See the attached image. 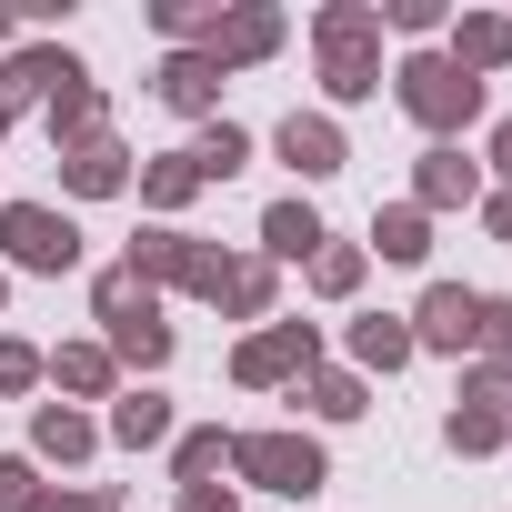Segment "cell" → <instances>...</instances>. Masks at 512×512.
Listing matches in <instances>:
<instances>
[{
  "label": "cell",
  "mask_w": 512,
  "mask_h": 512,
  "mask_svg": "<svg viewBox=\"0 0 512 512\" xmlns=\"http://www.w3.org/2000/svg\"><path fill=\"white\" fill-rule=\"evenodd\" d=\"M392 81H402V111H412L422 131H462V121L482 111V81H472L462 61H442V51H412Z\"/></svg>",
  "instance_id": "obj_1"
},
{
  "label": "cell",
  "mask_w": 512,
  "mask_h": 512,
  "mask_svg": "<svg viewBox=\"0 0 512 512\" xmlns=\"http://www.w3.org/2000/svg\"><path fill=\"white\" fill-rule=\"evenodd\" d=\"M0 251H11L21 272H71L81 262V221L51 211V201H11L0 211Z\"/></svg>",
  "instance_id": "obj_2"
},
{
  "label": "cell",
  "mask_w": 512,
  "mask_h": 512,
  "mask_svg": "<svg viewBox=\"0 0 512 512\" xmlns=\"http://www.w3.org/2000/svg\"><path fill=\"white\" fill-rule=\"evenodd\" d=\"M231 462H241V482H262V492H322V442L312 432H241Z\"/></svg>",
  "instance_id": "obj_3"
},
{
  "label": "cell",
  "mask_w": 512,
  "mask_h": 512,
  "mask_svg": "<svg viewBox=\"0 0 512 512\" xmlns=\"http://www.w3.org/2000/svg\"><path fill=\"white\" fill-rule=\"evenodd\" d=\"M472 312H482V292L432 282V292H422V312H412V352H462V342H472Z\"/></svg>",
  "instance_id": "obj_4"
},
{
  "label": "cell",
  "mask_w": 512,
  "mask_h": 512,
  "mask_svg": "<svg viewBox=\"0 0 512 512\" xmlns=\"http://www.w3.org/2000/svg\"><path fill=\"white\" fill-rule=\"evenodd\" d=\"M221 81H231V71H221L211 51H171V61H161V101H171V111H221Z\"/></svg>",
  "instance_id": "obj_5"
},
{
  "label": "cell",
  "mask_w": 512,
  "mask_h": 512,
  "mask_svg": "<svg viewBox=\"0 0 512 512\" xmlns=\"http://www.w3.org/2000/svg\"><path fill=\"white\" fill-rule=\"evenodd\" d=\"M282 161H292L302 181H332V171H342V131H332L322 111H292V121H282Z\"/></svg>",
  "instance_id": "obj_6"
},
{
  "label": "cell",
  "mask_w": 512,
  "mask_h": 512,
  "mask_svg": "<svg viewBox=\"0 0 512 512\" xmlns=\"http://www.w3.org/2000/svg\"><path fill=\"white\" fill-rule=\"evenodd\" d=\"M282 372H312V322H282L262 342H241V382H282Z\"/></svg>",
  "instance_id": "obj_7"
},
{
  "label": "cell",
  "mask_w": 512,
  "mask_h": 512,
  "mask_svg": "<svg viewBox=\"0 0 512 512\" xmlns=\"http://www.w3.org/2000/svg\"><path fill=\"white\" fill-rule=\"evenodd\" d=\"M262 51H282V21H272V11H231V21L211 11V61H221V71H231V61H262Z\"/></svg>",
  "instance_id": "obj_8"
},
{
  "label": "cell",
  "mask_w": 512,
  "mask_h": 512,
  "mask_svg": "<svg viewBox=\"0 0 512 512\" xmlns=\"http://www.w3.org/2000/svg\"><path fill=\"white\" fill-rule=\"evenodd\" d=\"M71 81H81V61H71V51H21L11 71H0V111H21L31 91H71Z\"/></svg>",
  "instance_id": "obj_9"
},
{
  "label": "cell",
  "mask_w": 512,
  "mask_h": 512,
  "mask_svg": "<svg viewBox=\"0 0 512 512\" xmlns=\"http://www.w3.org/2000/svg\"><path fill=\"white\" fill-rule=\"evenodd\" d=\"M482 181H472V161L462 151H422V191H412V211L432 221V211H452V201H472Z\"/></svg>",
  "instance_id": "obj_10"
},
{
  "label": "cell",
  "mask_w": 512,
  "mask_h": 512,
  "mask_svg": "<svg viewBox=\"0 0 512 512\" xmlns=\"http://www.w3.org/2000/svg\"><path fill=\"white\" fill-rule=\"evenodd\" d=\"M262 241L282 251V262H312V251H322V211L312 201H272L262 211Z\"/></svg>",
  "instance_id": "obj_11"
},
{
  "label": "cell",
  "mask_w": 512,
  "mask_h": 512,
  "mask_svg": "<svg viewBox=\"0 0 512 512\" xmlns=\"http://www.w3.org/2000/svg\"><path fill=\"white\" fill-rule=\"evenodd\" d=\"M61 181L101 201V191H121V181H131V161H121V141H81V151H61Z\"/></svg>",
  "instance_id": "obj_12"
},
{
  "label": "cell",
  "mask_w": 512,
  "mask_h": 512,
  "mask_svg": "<svg viewBox=\"0 0 512 512\" xmlns=\"http://www.w3.org/2000/svg\"><path fill=\"white\" fill-rule=\"evenodd\" d=\"M352 362H362V372H402V362H412V322H392V312L352 322Z\"/></svg>",
  "instance_id": "obj_13"
},
{
  "label": "cell",
  "mask_w": 512,
  "mask_h": 512,
  "mask_svg": "<svg viewBox=\"0 0 512 512\" xmlns=\"http://www.w3.org/2000/svg\"><path fill=\"white\" fill-rule=\"evenodd\" d=\"M111 442H131V452L171 442V402H161V392H121V402H111Z\"/></svg>",
  "instance_id": "obj_14"
},
{
  "label": "cell",
  "mask_w": 512,
  "mask_h": 512,
  "mask_svg": "<svg viewBox=\"0 0 512 512\" xmlns=\"http://www.w3.org/2000/svg\"><path fill=\"white\" fill-rule=\"evenodd\" d=\"M372 251H382V262H422V251H432V221H422L412 201H392V211H372Z\"/></svg>",
  "instance_id": "obj_15"
},
{
  "label": "cell",
  "mask_w": 512,
  "mask_h": 512,
  "mask_svg": "<svg viewBox=\"0 0 512 512\" xmlns=\"http://www.w3.org/2000/svg\"><path fill=\"white\" fill-rule=\"evenodd\" d=\"M91 302H101V322H111V332H121V322H151V312H161V302H151V282H141L131 262H121V272H101V292H91Z\"/></svg>",
  "instance_id": "obj_16"
},
{
  "label": "cell",
  "mask_w": 512,
  "mask_h": 512,
  "mask_svg": "<svg viewBox=\"0 0 512 512\" xmlns=\"http://www.w3.org/2000/svg\"><path fill=\"white\" fill-rule=\"evenodd\" d=\"M442 61H462V71H472V81H482V71H492V61H512V21H462V31H452V51H442Z\"/></svg>",
  "instance_id": "obj_17"
},
{
  "label": "cell",
  "mask_w": 512,
  "mask_h": 512,
  "mask_svg": "<svg viewBox=\"0 0 512 512\" xmlns=\"http://www.w3.org/2000/svg\"><path fill=\"white\" fill-rule=\"evenodd\" d=\"M51 141H71V151H81V141H101V91H81V81H71V91H51Z\"/></svg>",
  "instance_id": "obj_18"
},
{
  "label": "cell",
  "mask_w": 512,
  "mask_h": 512,
  "mask_svg": "<svg viewBox=\"0 0 512 512\" xmlns=\"http://www.w3.org/2000/svg\"><path fill=\"white\" fill-rule=\"evenodd\" d=\"M241 161H251V131H241V121H211V131H201V151H191V171H201V181H231Z\"/></svg>",
  "instance_id": "obj_19"
},
{
  "label": "cell",
  "mask_w": 512,
  "mask_h": 512,
  "mask_svg": "<svg viewBox=\"0 0 512 512\" xmlns=\"http://www.w3.org/2000/svg\"><path fill=\"white\" fill-rule=\"evenodd\" d=\"M322 81H332V101H372V91H382V71L362 61V41H342V51H322Z\"/></svg>",
  "instance_id": "obj_20"
},
{
  "label": "cell",
  "mask_w": 512,
  "mask_h": 512,
  "mask_svg": "<svg viewBox=\"0 0 512 512\" xmlns=\"http://www.w3.org/2000/svg\"><path fill=\"white\" fill-rule=\"evenodd\" d=\"M51 382L61 392H111V352L101 342H71V352H51Z\"/></svg>",
  "instance_id": "obj_21"
},
{
  "label": "cell",
  "mask_w": 512,
  "mask_h": 512,
  "mask_svg": "<svg viewBox=\"0 0 512 512\" xmlns=\"http://www.w3.org/2000/svg\"><path fill=\"white\" fill-rule=\"evenodd\" d=\"M31 442H41V452H51V462H81V452H91V442H101V432H91V422H81V412H61V402H51V412H41V422H31Z\"/></svg>",
  "instance_id": "obj_22"
},
{
  "label": "cell",
  "mask_w": 512,
  "mask_h": 512,
  "mask_svg": "<svg viewBox=\"0 0 512 512\" xmlns=\"http://www.w3.org/2000/svg\"><path fill=\"white\" fill-rule=\"evenodd\" d=\"M312 292H332V302L362 292V251H352V241H322V251H312Z\"/></svg>",
  "instance_id": "obj_23"
},
{
  "label": "cell",
  "mask_w": 512,
  "mask_h": 512,
  "mask_svg": "<svg viewBox=\"0 0 512 512\" xmlns=\"http://www.w3.org/2000/svg\"><path fill=\"white\" fill-rule=\"evenodd\" d=\"M111 352H121V362H171V322H161V312H151V322H121Z\"/></svg>",
  "instance_id": "obj_24"
},
{
  "label": "cell",
  "mask_w": 512,
  "mask_h": 512,
  "mask_svg": "<svg viewBox=\"0 0 512 512\" xmlns=\"http://www.w3.org/2000/svg\"><path fill=\"white\" fill-rule=\"evenodd\" d=\"M302 402H312L322 422H352V412H362V382H352V372H322V382H302Z\"/></svg>",
  "instance_id": "obj_25"
},
{
  "label": "cell",
  "mask_w": 512,
  "mask_h": 512,
  "mask_svg": "<svg viewBox=\"0 0 512 512\" xmlns=\"http://www.w3.org/2000/svg\"><path fill=\"white\" fill-rule=\"evenodd\" d=\"M211 462H231V432H181V452H171V472H181V492L211 472Z\"/></svg>",
  "instance_id": "obj_26"
},
{
  "label": "cell",
  "mask_w": 512,
  "mask_h": 512,
  "mask_svg": "<svg viewBox=\"0 0 512 512\" xmlns=\"http://www.w3.org/2000/svg\"><path fill=\"white\" fill-rule=\"evenodd\" d=\"M141 191H151L161 211H171V201H191V191H201V171H191V151H171V161H151V181H141Z\"/></svg>",
  "instance_id": "obj_27"
},
{
  "label": "cell",
  "mask_w": 512,
  "mask_h": 512,
  "mask_svg": "<svg viewBox=\"0 0 512 512\" xmlns=\"http://www.w3.org/2000/svg\"><path fill=\"white\" fill-rule=\"evenodd\" d=\"M221 302H231V312H272V272H262V262H231Z\"/></svg>",
  "instance_id": "obj_28"
},
{
  "label": "cell",
  "mask_w": 512,
  "mask_h": 512,
  "mask_svg": "<svg viewBox=\"0 0 512 512\" xmlns=\"http://www.w3.org/2000/svg\"><path fill=\"white\" fill-rule=\"evenodd\" d=\"M442 432H452V452H492V442H502V422H492V412H472V402H462Z\"/></svg>",
  "instance_id": "obj_29"
},
{
  "label": "cell",
  "mask_w": 512,
  "mask_h": 512,
  "mask_svg": "<svg viewBox=\"0 0 512 512\" xmlns=\"http://www.w3.org/2000/svg\"><path fill=\"white\" fill-rule=\"evenodd\" d=\"M472 342H482L492 362H512V302H482V312H472Z\"/></svg>",
  "instance_id": "obj_30"
},
{
  "label": "cell",
  "mask_w": 512,
  "mask_h": 512,
  "mask_svg": "<svg viewBox=\"0 0 512 512\" xmlns=\"http://www.w3.org/2000/svg\"><path fill=\"white\" fill-rule=\"evenodd\" d=\"M472 412H492V422L512 412V362H492V372H472Z\"/></svg>",
  "instance_id": "obj_31"
},
{
  "label": "cell",
  "mask_w": 512,
  "mask_h": 512,
  "mask_svg": "<svg viewBox=\"0 0 512 512\" xmlns=\"http://www.w3.org/2000/svg\"><path fill=\"white\" fill-rule=\"evenodd\" d=\"M41 382V352L31 342H0V392H31Z\"/></svg>",
  "instance_id": "obj_32"
},
{
  "label": "cell",
  "mask_w": 512,
  "mask_h": 512,
  "mask_svg": "<svg viewBox=\"0 0 512 512\" xmlns=\"http://www.w3.org/2000/svg\"><path fill=\"white\" fill-rule=\"evenodd\" d=\"M0 512H41V482H31V462H0Z\"/></svg>",
  "instance_id": "obj_33"
},
{
  "label": "cell",
  "mask_w": 512,
  "mask_h": 512,
  "mask_svg": "<svg viewBox=\"0 0 512 512\" xmlns=\"http://www.w3.org/2000/svg\"><path fill=\"white\" fill-rule=\"evenodd\" d=\"M382 21H392V31H442V0H392Z\"/></svg>",
  "instance_id": "obj_34"
},
{
  "label": "cell",
  "mask_w": 512,
  "mask_h": 512,
  "mask_svg": "<svg viewBox=\"0 0 512 512\" xmlns=\"http://www.w3.org/2000/svg\"><path fill=\"white\" fill-rule=\"evenodd\" d=\"M181 512H231V492H211V482H191V492H181Z\"/></svg>",
  "instance_id": "obj_35"
},
{
  "label": "cell",
  "mask_w": 512,
  "mask_h": 512,
  "mask_svg": "<svg viewBox=\"0 0 512 512\" xmlns=\"http://www.w3.org/2000/svg\"><path fill=\"white\" fill-rule=\"evenodd\" d=\"M41 512H121L111 492H71V502H41Z\"/></svg>",
  "instance_id": "obj_36"
},
{
  "label": "cell",
  "mask_w": 512,
  "mask_h": 512,
  "mask_svg": "<svg viewBox=\"0 0 512 512\" xmlns=\"http://www.w3.org/2000/svg\"><path fill=\"white\" fill-rule=\"evenodd\" d=\"M482 221H492V231L512 241V191H492V201H482Z\"/></svg>",
  "instance_id": "obj_37"
},
{
  "label": "cell",
  "mask_w": 512,
  "mask_h": 512,
  "mask_svg": "<svg viewBox=\"0 0 512 512\" xmlns=\"http://www.w3.org/2000/svg\"><path fill=\"white\" fill-rule=\"evenodd\" d=\"M492 171H502V181H512V121H502V131H492Z\"/></svg>",
  "instance_id": "obj_38"
},
{
  "label": "cell",
  "mask_w": 512,
  "mask_h": 512,
  "mask_svg": "<svg viewBox=\"0 0 512 512\" xmlns=\"http://www.w3.org/2000/svg\"><path fill=\"white\" fill-rule=\"evenodd\" d=\"M0 302H11V282H0Z\"/></svg>",
  "instance_id": "obj_39"
},
{
  "label": "cell",
  "mask_w": 512,
  "mask_h": 512,
  "mask_svg": "<svg viewBox=\"0 0 512 512\" xmlns=\"http://www.w3.org/2000/svg\"><path fill=\"white\" fill-rule=\"evenodd\" d=\"M0 131H11V111H0Z\"/></svg>",
  "instance_id": "obj_40"
}]
</instances>
